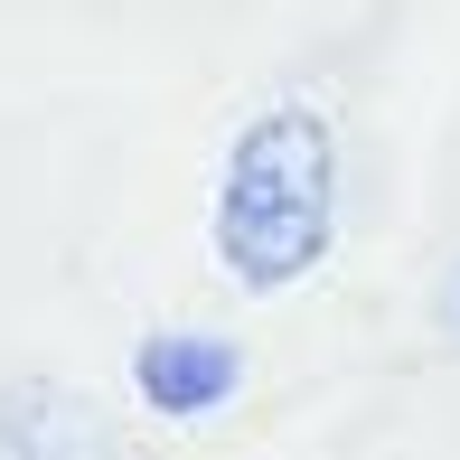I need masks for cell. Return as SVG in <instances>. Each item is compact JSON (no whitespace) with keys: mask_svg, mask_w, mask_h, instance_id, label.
<instances>
[{"mask_svg":"<svg viewBox=\"0 0 460 460\" xmlns=\"http://www.w3.org/2000/svg\"><path fill=\"white\" fill-rule=\"evenodd\" d=\"M329 132L310 113H263L226 160V198H217V244L254 291H282L320 263L329 244Z\"/></svg>","mask_w":460,"mask_h":460,"instance_id":"1","label":"cell"},{"mask_svg":"<svg viewBox=\"0 0 460 460\" xmlns=\"http://www.w3.org/2000/svg\"><path fill=\"white\" fill-rule=\"evenodd\" d=\"M226 376H235L226 348H198V339L151 348V394H170V404H207V394H226Z\"/></svg>","mask_w":460,"mask_h":460,"instance_id":"2","label":"cell"},{"mask_svg":"<svg viewBox=\"0 0 460 460\" xmlns=\"http://www.w3.org/2000/svg\"><path fill=\"white\" fill-rule=\"evenodd\" d=\"M451 320H460V273H451Z\"/></svg>","mask_w":460,"mask_h":460,"instance_id":"3","label":"cell"}]
</instances>
